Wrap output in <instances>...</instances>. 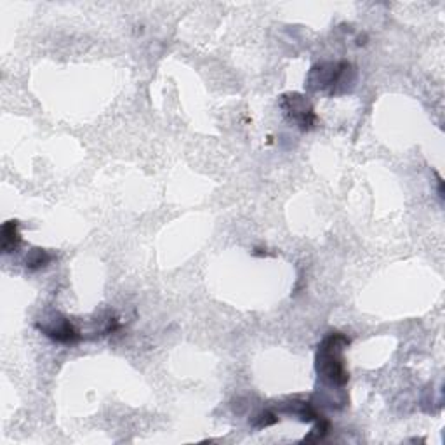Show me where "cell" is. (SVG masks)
<instances>
[{
  "label": "cell",
  "mask_w": 445,
  "mask_h": 445,
  "mask_svg": "<svg viewBox=\"0 0 445 445\" xmlns=\"http://www.w3.org/2000/svg\"><path fill=\"white\" fill-rule=\"evenodd\" d=\"M281 108L283 110L287 117H289L290 122L298 124L299 129L303 131H308V129L313 127L315 124V113L312 105L308 103L305 96L298 93H289L283 94L281 98Z\"/></svg>",
  "instance_id": "3957f363"
},
{
  "label": "cell",
  "mask_w": 445,
  "mask_h": 445,
  "mask_svg": "<svg viewBox=\"0 0 445 445\" xmlns=\"http://www.w3.org/2000/svg\"><path fill=\"white\" fill-rule=\"evenodd\" d=\"M37 327L49 340L60 342V345H75L80 340V334L77 333V329L70 324V320L63 317L53 318L47 324H37Z\"/></svg>",
  "instance_id": "277c9868"
},
{
  "label": "cell",
  "mask_w": 445,
  "mask_h": 445,
  "mask_svg": "<svg viewBox=\"0 0 445 445\" xmlns=\"http://www.w3.org/2000/svg\"><path fill=\"white\" fill-rule=\"evenodd\" d=\"M51 254L46 249H31L28 256H26V268L30 270H38L49 265Z\"/></svg>",
  "instance_id": "52a82bcc"
},
{
  "label": "cell",
  "mask_w": 445,
  "mask_h": 445,
  "mask_svg": "<svg viewBox=\"0 0 445 445\" xmlns=\"http://www.w3.org/2000/svg\"><path fill=\"white\" fill-rule=\"evenodd\" d=\"M355 80V72L350 63H322L313 66L310 72L308 84L315 90H327L329 94H337V88L345 85L346 82L352 84Z\"/></svg>",
  "instance_id": "7a4b0ae2"
},
{
  "label": "cell",
  "mask_w": 445,
  "mask_h": 445,
  "mask_svg": "<svg viewBox=\"0 0 445 445\" xmlns=\"http://www.w3.org/2000/svg\"><path fill=\"white\" fill-rule=\"evenodd\" d=\"M286 412L289 414L298 416L303 423H312V421H318L320 417H324L322 414H318L317 411L312 407V404L308 402H301V400H293L286 405Z\"/></svg>",
  "instance_id": "5b68a950"
},
{
  "label": "cell",
  "mask_w": 445,
  "mask_h": 445,
  "mask_svg": "<svg viewBox=\"0 0 445 445\" xmlns=\"http://www.w3.org/2000/svg\"><path fill=\"white\" fill-rule=\"evenodd\" d=\"M350 345V337L341 333H333L322 341L317 352V372L318 377L333 386H345L348 383L350 374L346 371L342 350Z\"/></svg>",
  "instance_id": "6da1fadb"
},
{
  "label": "cell",
  "mask_w": 445,
  "mask_h": 445,
  "mask_svg": "<svg viewBox=\"0 0 445 445\" xmlns=\"http://www.w3.org/2000/svg\"><path fill=\"white\" fill-rule=\"evenodd\" d=\"M278 423V417L273 414V412H263V414H259L258 417H256L254 421V426L259 428V430H263V428H268V426H273V424Z\"/></svg>",
  "instance_id": "ba28073f"
},
{
  "label": "cell",
  "mask_w": 445,
  "mask_h": 445,
  "mask_svg": "<svg viewBox=\"0 0 445 445\" xmlns=\"http://www.w3.org/2000/svg\"><path fill=\"white\" fill-rule=\"evenodd\" d=\"M21 244V235L18 231V221H7L2 226V251L4 254H11Z\"/></svg>",
  "instance_id": "8992f818"
}]
</instances>
